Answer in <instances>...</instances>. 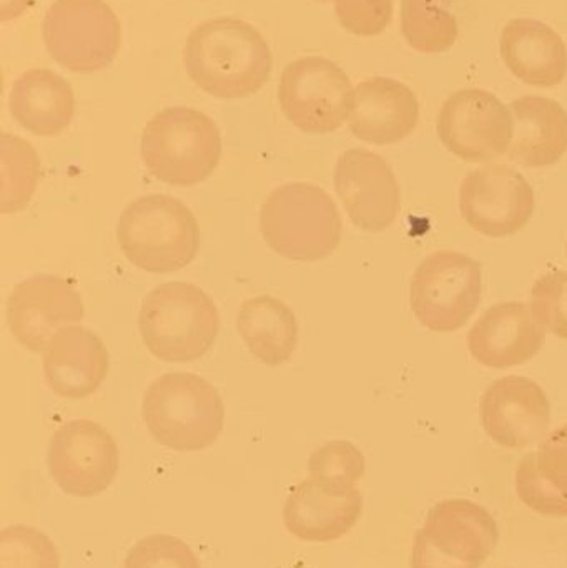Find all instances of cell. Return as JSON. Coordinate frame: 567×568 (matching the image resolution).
I'll use <instances>...</instances> for the list:
<instances>
[{
    "label": "cell",
    "instance_id": "21",
    "mask_svg": "<svg viewBox=\"0 0 567 568\" xmlns=\"http://www.w3.org/2000/svg\"><path fill=\"white\" fill-rule=\"evenodd\" d=\"M13 120L37 136H57L69 129L75 113L72 87L49 69H32L19 77L10 90Z\"/></svg>",
    "mask_w": 567,
    "mask_h": 568
},
{
    "label": "cell",
    "instance_id": "30",
    "mask_svg": "<svg viewBox=\"0 0 567 568\" xmlns=\"http://www.w3.org/2000/svg\"><path fill=\"white\" fill-rule=\"evenodd\" d=\"M336 19L346 32L376 37L388 29L393 19V0H332Z\"/></svg>",
    "mask_w": 567,
    "mask_h": 568
},
{
    "label": "cell",
    "instance_id": "3",
    "mask_svg": "<svg viewBox=\"0 0 567 568\" xmlns=\"http://www.w3.org/2000/svg\"><path fill=\"white\" fill-rule=\"evenodd\" d=\"M260 232L283 258L318 262L338 248L343 222L325 190L312 183H288L263 202Z\"/></svg>",
    "mask_w": 567,
    "mask_h": 568
},
{
    "label": "cell",
    "instance_id": "12",
    "mask_svg": "<svg viewBox=\"0 0 567 568\" xmlns=\"http://www.w3.org/2000/svg\"><path fill=\"white\" fill-rule=\"evenodd\" d=\"M49 473L57 486L75 497L109 489L119 473V447L109 430L93 420L63 424L49 444Z\"/></svg>",
    "mask_w": 567,
    "mask_h": 568
},
{
    "label": "cell",
    "instance_id": "20",
    "mask_svg": "<svg viewBox=\"0 0 567 568\" xmlns=\"http://www.w3.org/2000/svg\"><path fill=\"white\" fill-rule=\"evenodd\" d=\"M513 142L509 159L526 169L555 165L567 152V112L561 103L541 95L519 97L509 105Z\"/></svg>",
    "mask_w": 567,
    "mask_h": 568
},
{
    "label": "cell",
    "instance_id": "13",
    "mask_svg": "<svg viewBox=\"0 0 567 568\" xmlns=\"http://www.w3.org/2000/svg\"><path fill=\"white\" fill-rule=\"evenodd\" d=\"M83 301L69 280L33 276L17 284L7 300V324L20 346L43 353L53 334L83 320Z\"/></svg>",
    "mask_w": 567,
    "mask_h": 568
},
{
    "label": "cell",
    "instance_id": "5",
    "mask_svg": "<svg viewBox=\"0 0 567 568\" xmlns=\"http://www.w3.org/2000/svg\"><path fill=\"white\" fill-rule=\"evenodd\" d=\"M146 349L166 363H190L205 356L220 331L212 297L192 283L160 284L143 300L139 317Z\"/></svg>",
    "mask_w": 567,
    "mask_h": 568
},
{
    "label": "cell",
    "instance_id": "2",
    "mask_svg": "<svg viewBox=\"0 0 567 568\" xmlns=\"http://www.w3.org/2000/svg\"><path fill=\"white\" fill-rule=\"evenodd\" d=\"M117 240L133 266L153 275H166L195 260L200 248L199 222L192 210L173 196H142L120 215Z\"/></svg>",
    "mask_w": 567,
    "mask_h": 568
},
{
    "label": "cell",
    "instance_id": "19",
    "mask_svg": "<svg viewBox=\"0 0 567 568\" xmlns=\"http://www.w3.org/2000/svg\"><path fill=\"white\" fill-rule=\"evenodd\" d=\"M503 62L509 72L533 87L551 89L565 82V40L548 23L535 19H513L502 32Z\"/></svg>",
    "mask_w": 567,
    "mask_h": 568
},
{
    "label": "cell",
    "instance_id": "31",
    "mask_svg": "<svg viewBox=\"0 0 567 568\" xmlns=\"http://www.w3.org/2000/svg\"><path fill=\"white\" fill-rule=\"evenodd\" d=\"M33 0H0V19L2 22L17 19L32 7Z\"/></svg>",
    "mask_w": 567,
    "mask_h": 568
},
{
    "label": "cell",
    "instance_id": "9",
    "mask_svg": "<svg viewBox=\"0 0 567 568\" xmlns=\"http://www.w3.org/2000/svg\"><path fill=\"white\" fill-rule=\"evenodd\" d=\"M279 102L296 129L312 135H326L350 120L355 89L348 75L332 60L302 57L283 70Z\"/></svg>",
    "mask_w": 567,
    "mask_h": 568
},
{
    "label": "cell",
    "instance_id": "16",
    "mask_svg": "<svg viewBox=\"0 0 567 568\" xmlns=\"http://www.w3.org/2000/svg\"><path fill=\"white\" fill-rule=\"evenodd\" d=\"M546 329L525 303L495 304L469 329L472 356L492 369L522 366L545 346Z\"/></svg>",
    "mask_w": 567,
    "mask_h": 568
},
{
    "label": "cell",
    "instance_id": "25",
    "mask_svg": "<svg viewBox=\"0 0 567 568\" xmlns=\"http://www.w3.org/2000/svg\"><path fill=\"white\" fill-rule=\"evenodd\" d=\"M2 146V199H0V212H22L40 180V159L36 149L20 136L2 133L0 139Z\"/></svg>",
    "mask_w": 567,
    "mask_h": 568
},
{
    "label": "cell",
    "instance_id": "8",
    "mask_svg": "<svg viewBox=\"0 0 567 568\" xmlns=\"http://www.w3.org/2000/svg\"><path fill=\"white\" fill-rule=\"evenodd\" d=\"M483 294L479 262L459 252L426 256L409 286L416 320L435 333H453L468 323Z\"/></svg>",
    "mask_w": 567,
    "mask_h": 568
},
{
    "label": "cell",
    "instance_id": "32",
    "mask_svg": "<svg viewBox=\"0 0 567 568\" xmlns=\"http://www.w3.org/2000/svg\"><path fill=\"white\" fill-rule=\"evenodd\" d=\"M316 2L326 3V2H330V0H316Z\"/></svg>",
    "mask_w": 567,
    "mask_h": 568
},
{
    "label": "cell",
    "instance_id": "1",
    "mask_svg": "<svg viewBox=\"0 0 567 568\" xmlns=\"http://www.w3.org/2000/svg\"><path fill=\"white\" fill-rule=\"evenodd\" d=\"M183 63L192 82L216 99H245L260 92L273 69L262 33L232 17L195 27L186 39Z\"/></svg>",
    "mask_w": 567,
    "mask_h": 568
},
{
    "label": "cell",
    "instance_id": "23",
    "mask_svg": "<svg viewBox=\"0 0 567 568\" xmlns=\"http://www.w3.org/2000/svg\"><path fill=\"white\" fill-rule=\"evenodd\" d=\"M240 336L256 359L270 367L285 364L298 344V323L292 307L273 296L250 297L236 317Z\"/></svg>",
    "mask_w": 567,
    "mask_h": 568
},
{
    "label": "cell",
    "instance_id": "18",
    "mask_svg": "<svg viewBox=\"0 0 567 568\" xmlns=\"http://www.w3.org/2000/svg\"><path fill=\"white\" fill-rule=\"evenodd\" d=\"M42 354L47 384L65 399L92 396L109 374L105 344L93 331L75 324L57 331Z\"/></svg>",
    "mask_w": 567,
    "mask_h": 568
},
{
    "label": "cell",
    "instance_id": "4",
    "mask_svg": "<svg viewBox=\"0 0 567 568\" xmlns=\"http://www.w3.org/2000/svg\"><path fill=\"white\" fill-rule=\"evenodd\" d=\"M143 420L156 443L179 453L213 446L225 424L219 390L193 373H169L150 384Z\"/></svg>",
    "mask_w": 567,
    "mask_h": 568
},
{
    "label": "cell",
    "instance_id": "11",
    "mask_svg": "<svg viewBox=\"0 0 567 568\" xmlns=\"http://www.w3.org/2000/svg\"><path fill=\"white\" fill-rule=\"evenodd\" d=\"M459 212L475 232L505 239L528 225L535 213V192L518 170L488 163L463 180Z\"/></svg>",
    "mask_w": 567,
    "mask_h": 568
},
{
    "label": "cell",
    "instance_id": "10",
    "mask_svg": "<svg viewBox=\"0 0 567 568\" xmlns=\"http://www.w3.org/2000/svg\"><path fill=\"white\" fill-rule=\"evenodd\" d=\"M438 136L443 145L465 162H492L506 155L513 142V113L495 93L463 89L439 110Z\"/></svg>",
    "mask_w": 567,
    "mask_h": 568
},
{
    "label": "cell",
    "instance_id": "28",
    "mask_svg": "<svg viewBox=\"0 0 567 568\" xmlns=\"http://www.w3.org/2000/svg\"><path fill=\"white\" fill-rule=\"evenodd\" d=\"M123 568H202L199 557L183 540L172 536H149L126 554Z\"/></svg>",
    "mask_w": 567,
    "mask_h": 568
},
{
    "label": "cell",
    "instance_id": "6",
    "mask_svg": "<svg viewBox=\"0 0 567 568\" xmlns=\"http://www.w3.org/2000/svg\"><path fill=\"white\" fill-rule=\"evenodd\" d=\"M140 152L145 169L160 182L199 185L219 166L222 135L206 113L189 106H170L146 123Z\"/></svg>",
    "mask_w": 567,
    "mask_h": 568
},
{
    "label": "cell",
    "instance_id": "15",
    "mask_svg": "<svg viewBox=\"0 0 567 568\" xmlns=\"http://www.w3.org/2000/svg\"><path fill=\"white\" fill-rule=\"evenodd\" d=\"M483 426L486 433L508 447H523L546 433L551 404L545 389L523 376L495 381L482 397Z\"/></svg>",
    "mask_w": 567,
    "mask_h": 568
},
{
    "label": "cell",
    "instance_id": "7",
    "mask_svg": "<svg viewBox=\"0 0 567 568\" xmlns=\"http://www.w3.org/2000/svg\"><path fill=\"white\" fill-rule=\"evenodd\" d=\"M50 57L73 73L107 69L122 45V26L103 0H55L42 27Z\"/></svg>",
    "mask_w": 567,
    "mask_h": 568
},
{
    "label": "cell",
    "instance_id": "22",
    "mask_svg": "<svg viewBox=\"0 0 567 568\" xmlns=\"http://www.w3.org/2000/svg\"><path fill=\"white\" fill-rule=\"evenodd\" d=\"M358 493L336 496L306 479L293 487L283 510L286 530L303 542H332L345 536L358 519Z\"/></svg>",
    "mask_w": 567,
    "mask_h": 568
},
{
    "label": "cell",
    "instance_id": "27",
    "mask_svg": "<svg viewBox=\"0 0 567 568\" xmlns=\"http://www.w3.org/2000/svg\"><path fill=\"white\" fill-rule=\"evenodd\" d=\"M0 568H60V557L45 534L12 526L0 534Z\"/></svg>",
    "mask_w": 567,
    "mask_h": 568
},
{
    "label": "cell",
    "instance_id": "24",
    "mask_svg": "<svg viewBox=\"0 0 567 568\" xmlns=\"http://www.w3.org/2000/svg\"><path fill=\"white\" fill-rule=\"evenodd\" d=\"M402 32L418 52H448L459 37L453 0H402Z\"/></svg>",
    "mask_w": 567,
    "mask_h": 568
},
{
    "label": "cell",
    "instance_id": "14",
    "mask_svg": "<svg viewBox=\"0 0 567 568\" xmlns=\"http://www.w3.org/2000/svg\"><path fill=\"white\" fill-rule=\"evenodd\" d=\"M335 189L353 225L363 232H385L402 210V193L392 166L369 150L352 149L340 156Z\"/></svg>",
    "mask_w": 567,
    "mask_h": 568
},
{
    "label": "cell",
    "instance_id": "17",
    "mask_svg": "<svg viewBox=\"0 0 567 568\" xmlns=\"http://www.w3.org/2000/svg\"><path fill=\"white\" fill-rule=\"evenodd\" d=\"M419 113L418 99L408 85L389 77H373L356 85L348 125L362 142L393 145L415 132Z\"/></svg>",
    "mask_w": 567,
    "mask_h": 568
},
{
    "label": "cell",
    "instance_id": "26",
    "mask_svg": "<svg viewBox=\"0 0 567 568\" xmlns=\"http://www.w3.org/2000/svg\"><path fill=\"white\" fill-rule=\"evenodd\" d=\"M363 469L362 453L346 440L323 444L308 460L310 479L336 496L352 494L353 484L362 477Z\"/></svg>",
    "mask_w": 567,
    "mask_h": 568
},
{
    "label": "cell",
    "instance_id": "29",
    "mask_svg": "<svg viewBox=\"0 0 567 568\" xmlns=\"http://www.w3.org/2000/svg\"><path fill=\"white\" fill-rule=\"evenodd\" d=\"M531 307L546 331L567 341V272L541 276L533 286Z\"/></svg>",
    "mask_w": 567,
    "mask_h": 568
}]
</instances>
